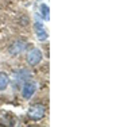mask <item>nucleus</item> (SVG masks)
<instances>
[{"label": "nucleus", "instance_id": "f257e3e1", "mask_svg": "<svg viewBox=\"0 0 116 127\" xmlns=\"http://www.w3.org/2000/svg\"><path fill=\"white\" fill-rule=\"evenodd\" d=\"M27 115H29V118L31 120L38 122V120H41V119L45 118V115H46V107L42 105V104H34V105H31V107L29 108Z\"/></svg>", "mask_w": 116, "mask_h": 127}, {"label": "nucleus", "instance_id": "f03ea898", "mask_svg": "<svg viewBox=\"0 0 116 127\" xmlns=\"http://www.w3.org/2000/svg\"><path fill=\"white\" fill-rule=\"evenodd\" d=\"M43 56H42V51L38 47H32L29 53L26 54V61L30 66H36L39 62L42 61Z\"/></svg>", "mask_w": 116, "mask_h": 127}, {"label": "nucleus", "instance_id": "7ed1b4c3", "mask_svg": "<svg viewBox=\"0 0 116 127\" xmlns=\"http://www.w3.org/2000/svg\"><path fill=\"white\" fill-rule=\"evenodd\" d=\"M35 89H36V85L34 83H31V81H26V83L23 84L22 87V96L24 99H31L32 95L35 93Z\"/></svg>", "mask_w": 116, "mask_h": 127}, {"label": "nucleus", "instance_id": "20e7f679", "mask_svg": "<svg viewBox=\"0 0 116 127\" xmlns=\"http://www.w3.org/2000/svg\"><path fill=\"white\" fill-rule=\"evenodd\" d=\"M34 30H35L36 38H38L39 41H46V39L49 38V32L46 31V29L43 27V25H42L41 22H35Z\"/></svg>", "mask_w": 116, "mask_h": 127}, {"label": "nucleus", "instance_id": "39448f33", "mask_svg": "<svg viewBox=\"0 0 116 127\" xmlns=\"http://www.w3.org/2000/svg\"><path fill=\"white\" fill-rule=\"evenodd\" d=\"M24 49H26V43L22 42V41H16V42H14V43L11 45L10 54H11V56H16V54L22 53Z\"/></svg>", "mask_w": 116, "mask_h": 127}, {"label": "nucleus", "instance_id": "423d86ee", "mask_svg": "<svg viewBox=\"0 0 116 127\" xmlns=\"http://www.w3.org/2000/svg\"><path fill=\"white\" fill-rule=\"evenodd\" d=\"M8 84H10V76L5 72H0V92L7 89Z\"/></svg>", "mask_w": 116, "mask_h": 127}, {"label": "nucleus", "instance_id": "0eeeda50", "mask_svg": "<svg viewBox=\"0 0 116 127\" xmlns=\"http://www.w3.org/2000/svg\"><path fill=\"white\" fill-rule=\"evenodd\" d=\"M41 15L45 20H49L50 19V10L46 4H41Z\"/></svg>", "mask_w": 116, "mask_h": 127}, {"label": "nucleus", "instance_id": "6e6552de", "mask_svg": "<svg viewBox=\"0 0 116 127\" xmlns=\"http://www.w3.org/2000/svg\"><path fill=\"white\" fill-rule=\"evenodd\" d=\"M0 22H1V19H0Z\"/></svg>", "mask_w": 116, "mask_h": 127}]
</instances>
